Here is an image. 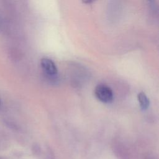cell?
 Returning a JSON list of instances; mask_svg holds the SVG:
<instances>
[{
	"label": "cell",
	"instance_id": "6da1fadb",
	"mask_svg": "<svg viewBox=\"0 0 159 159\" xmlns=\"http://www.w3.org/2000/svg\"><path fill=\"white\" fill-rule=\"evenodd\" d=\"M94 94L96 98L104 103H110L112 101L114 96L112 89L105 84H98L94 89Z\"/></svg>",
	"mask_w": 159,
	"mask_h": 159
},
{
	"label": "cell",
	"instance_id": "3957f363",
	"mask_svg": "<svg viewBox=\"0 0 159 159\" xmlns=\"http://www.w3.org/2000/svg\"><path fill=\"white\" fill-rule=\"evenodd\" d=\"M137 98L142 110H146L150 104V101L146 94L143 92H140L138 94Z\"/></svg>",
	"mask_w": 159,
	"mask_h": 159
},
{
	"label": "cell",
	"instance_id": "277c9868",
	"mask_svg": "<svg viewBox=\"0 0 159 159\" xmlns=\"http://www.w3.org/2000/svg\"><path fill=\"white\" fill-rule=\"evenodd\" d=\"M47 159H55V158H54L53 157H51V155H50V157H48Z\"/></svg>",
	"mask_w": 159,
	"mask_h": 159
},
{
	"label": "cell",
	"instance_id": "7a4b0ae2",
	"mask_svg": "<svg viewBox=\"0 0 159 159\" xmlns=\"http://www.w3.org/2000/svg\"><path fill=\"white\" fill-rule=\"evenodd\" d=\"M40 65L45 73L49 75H55L57 73V68L54 62L48 58H43L40 60Z\"/></svg>",
	"mask_w": 159,
	"mask_h": 159
}]
</instances>
